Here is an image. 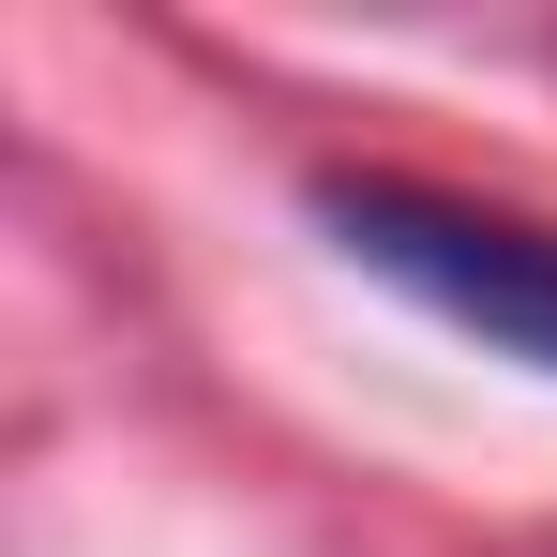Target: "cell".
<instances>
[{
	"instance_id": "6da1fadb",
	"label": "cell",
	"mask_w": 557,
	"mask_h": 557,
	"mask_svg": "<svg viewBox=\"0 0 557 557\" xmlns=\"http://www.w3.org/2000/svg\"><path fill=\"white\" fill-rule=\"evenodd\" d=\"M317 226L362 257L376 286H407L422 317H453L482 347L557 376V242L512 226V211H467V196H422V182H317Z\"/></svg>"
}]
</instances>
